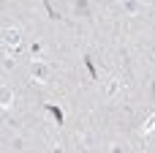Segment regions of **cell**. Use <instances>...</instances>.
Segmentation results:
<instances>
[{"instance_id":"cell-1","label":"cell","mask_w":155,"mask_h":153,"mask_svg":"<svg viewBox=\"0 0 155 153\" xmlns=\"http://www.w3.org/2000/svg\"><path fill=\"white\" fill-rule=\"evenodd\" d=\"M30 74H33V79H38V82H49L52 66H49L46 60H33V63H30Z\"/></svg>"},{"instance_id":"cell-2","label":"cell","mask_w":155,"mask_h":153,"mask_svg":"<svg viewBox=\"0 0 155 153\" xmlns=\"http://www.w3.org/2000/svg\"><path fill=\"white\" fill-rule=\"evenodd\" d=\"M19 41H22V30H19V27H5V30H3V44H5V47H14V49H16Z\"/></svg>"},{"instance_id":"cell-3","label":"cell","mask_w":155,"mask_h":153,"mask_svg":"<svg viewBox=\"0 0 155 153\" xmlns=\"http://www.w3.org/2000/svg\"><path fill=\"white\" fill-rule=\"evenodd\" d=\"M11 104H14V88L3 85V88H0V107L5 110V107H11Z\"/></svg>"},{"instance_id":"cell-4","label":"cell","mask_w":155,"mask_h":153,"mask_svg":"<svg viewBox=\"0 0 155 153\" xmlns=\"http://www.w3.org/2000/svg\"><path fill=\"white\" fill-rule=\"evenodd\" d=\"M120 85H123V79L112 77V79H109V85H106V99H117V93H120Z\"/></svg>"},{"instance_id":"cell-5","label":"cell","mask_w":155,"mask_h":153,"mask_svg":"<svg viewBox=\"0 0 155 153\" xmlns=\"http://www.w3.org/2000/svg\"><path fill=\"white\" fill-rule=\"evenodd\" d=\"M3 68H5V71H14V68H16V57H14V52H5V57H3Z\"/></svg>"},{"instance_id":"cell-6","label":"cell","mask_w":155,"mask_h":153,"mask_svg":"<svg viewBox=\"0 0 155 153\" xmlns=\"http://www.w3.org/2000/svg\"><path fill=\"white\" fill-rule=\"evenodd\" d=\"M153 129H155V112L147 115V120H144V126H142V134H150Z\"/></svg>"},{"instance_id":"cell-7","label":"cell","mask_w":155,"mask_h":153,"mask_svg":"<svg viewBox=\"0 0 155 153\" xmlns=\"http://www.w3.org/2000/svg\"><path fill=\"white\" fill-rule=\"evenodd\" d=\"M46 110L54 115V120H57V123H63V112H60V107H54V104H46Z\"/></svg>"},{"instance_id":"cell-8","label":"cell","mask_w":155,"mask_h":153,"mask_svg":"<svg viewBox=\"0 0 155 153\" xmlns=\"http://www.w3.org/2000/svg\"><path fill=\"white\" fill-rule=\"evenodd\" d=\"M109 153H128V151H125V145H120V142H112V145H109Z\"/></svg>"},{"instance_id":"cell-9","label":"cell","mask_w":155,"mask_h":153,"mask_svg":"<svg viewBox=\"0 0 155 153\" xmlns=\"http://www.w3.org/2000/svg\"><path fill=\"white\" fill-rule=\"evenodd\" d=\"M52 153H63V148H60V145H54V148H52Z\"/></svg>"}]
</instances>
